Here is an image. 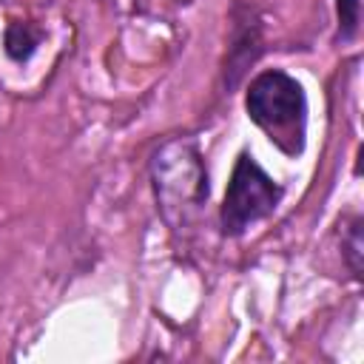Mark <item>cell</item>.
Instances as JSON below:
<instances>
[{
  "mask_svg": "<svg viewBox=\"0 0 364 364\" xmlns=\"http://www.w3.org/2000/svg\"><path fill=\"white\" fill-rule=\"evenodd\" d=\"M40 43H43V31H40L34 23H28V20H11V23L6 26L3 48H6V54H9L11 60H17V63L28 60V57L37 51Z\"/></svg>",
  "mask_w": 364,
  "mask_h": 364,
  "instance_id": "277c9868",
  "label": "cell"
},
{
  "mask_svg": "<svg viewBox=\"0 0 364 364\" xmlns=\"http://www.w3.org/2000/svg\"><path fill=\"white\" fill-rule=\"evenodd\" d=\"M361 216L344 219V236H341V253L355 282H361V259H364V242H361Z\"/></svg>",
  "mask_w": 364,
  "mask_h": 364,
  "instance_id": "5b68a950",
  "label": "cell"
},
{
  "mask_svg": "<svg viewBox=\"0 0 364 364\" xmlns=\"http://www.w3.org/2000/svg\"><path fill=\"white\" fill-rule=\"evenodd\" d=\"M151 176L168 228L173 233L193 228L210 196L208 171L196 142L191 136L165 142L151 159Z\"/></svg>",
  "mask_w": 364,
  "mask_h": 364,
  "instance_id": "6da1fadb",
  "label": "cell"
},
{
  "mask_svg": "<svg viewBox=\"0 0 364 364\" xmlns=\"http://www.w3.org/2000/svg\"><path fill=\"white\" fill-rule=\"evenodd\" d=\"M336 14H338V37L353 40L355 31H358L361 0H336Z\"/></svg>",
  "mask_w": 364,
  "mask_h": 364,
  "instance_id": "8992f818",
  "label": "cell"
},
{
  "mask_svg": "<svg viewBox=\"0 0 364 364\" xmlns=\"http://www.w3.org/2000/svg\"><path fill=\"white\" fill-rule=\"evenodd\" d=\"M282 196H284V188L247 151H242L233 165V173H230V182H228V191L219 208L222 233L230 239L247 233L256 222L276 213Z\"/></svg>",
  "mask_w": 364,
  "mask_h": 364,
  "instance_id": "3957f363",
  "label": "cell"
},
{
  "mask_svg": "<svg viewBox=\"0 0 364 364\" xmlns=\"http://www.w3.org/2000/svg\"><path fill=\"white\" fill-rule=\"evenodd\" d=\"M247 117L287 156H299L307 139V97L296 77L282 68L256 74L245 94Z\"/></svg>",
  "mask_w": 364,
  "mask_h": 364,
  "instance_id": "7a4b0ae2",
  "label": "cell"
}]
</instances>
